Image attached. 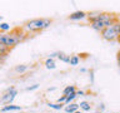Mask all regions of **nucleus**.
Instances as JSON below:
<instances>
[{"mask_svg": "<svg viewBox=\"0 0 120 113\" xmlns=\"http://www.w3.org/2000/svg\"><path fill=\"white\" fill-rule=\"evenodd\" d=\"M78 98V96H76V92H74V93H70L69 96H66V99H65V102H64V104L65 105H68V104H70V103H73V102L75 101Z\"/></svg>", "mask_w": 120, "mask_h": 113, "instance_id": "13", "label": "nucleus"}, {"mask_svg": "<svg viewBox=\"0 0 120 113\" xmlns=\"http://www.w3.org/2000/svg\"><path fill=\"white\" fill-rule=\"evenodd\" d=\"M65 99H66V97H65V96H61V97H60V98H58V102H56V103L64 104V102H65Z\"/></svg>", "mask_w": 120, "mask_h": 113, "instance_id": "19", "label": "nucleus"}, {"mask_svg": "<svg viewBox=\"0 0 120 113\" xmlns=\"http://www.w3.org/2000/svg\"><path fill=\"white\" fill-rule=\"evenodd\" d=\"M64 111H65L66 113H74V112H76L79 111V104L78 103H70V104H68L64 107Z\"/></svg>", "mask_w": 120, "mask_h": 113, "instance_id": "8", "label": "nucleus"}, {"mask_svg": "<svg viewBox=\"0 0 120 113\" xmlns=\"http://www.w3.org/2000/svg\"><path fill=\"white\" fill-rule=\"evenodd\" d=\"M100 105H101V107H100V112H103L104 109H105V105L104 104H100Z\"/></svg>", "mask_w": 120, "mask_h": 113, "instance_id": "23", "label": "nucleus"}, {"mask_svg": "<svg viewBox=\"0 0 120 113\" xmlns=\"http://www.w3.org/2000/svg\"><path fill=\"white\" fill-rule=\"evenodd\" d=\"M51 25V19H33L30 21H26L24 26H22V30H25L26 34L29 33H36V32H41V30L49 28Z\"/></svg>", "mask_w": 120, "mask_h": 113, "instance_id": "2", "label": "nucleus"}, {"mask_svg": "<svg viewBox=\"0 0 120 113\" xmlns=\"http://www.w3.org/2000/svg\"><path fill=\"white\" fill-rule=\"evenodd\" d=\"M74 113H82V112L80 111V109H79V111H76V112H74Z\"/></svg>", "mask_w": 120, "mask_h": 113, "instance_id": "27", "label": "nucleus"}, {"mask_svg": "<svg viewBox=\"0 0 120 113\" xmlns=\"http://www.w3.org/2000/svg\"><path fill=\"white\" fill-rule=\"evenodd\" d=\"M79 63H80V56L79 55H70L69 64L71 67H76V65H79Z\"/></svg>", "mask_w": 120, "mask_h": 113, "instance_id": "12", "label": "nucleus"}, {"mask_svg": "<svg viewBox=\"0 0 120 113\" xmlns=\"http://www.w3.org/2000/svg\"><path fill=\"white\" fill-rule=\"evenodd\" d=\"M16 96H18V89L15 88V87H9V88L5 90V93L0 97V102L5 105L13 104V102H14L15 98H16Z\"/></svg>", "mask_w": 120, "mask_h": 113, "instance_id": "5", "label": "nucleus"}, {"mask_svg": "<svg viewBox=\"0 0 120 113\" xmlns=\"http://www.w3.org/2000/svg\"><path fill=\"white\" fill-rule=\"evenodd\" d=\"M11 28H10V25L8 24V23H0V32H4V33H6V32H9Z\"/></svg>", "mask_w": 120, "mask_h": 113, "instance_id": "17", "label": "nucleus"}, {"mask_svg": "<svg viewBox=\"0 0 120 113\" xmlns=\"http://www.w3.org/2000/svg\"><path fill=\"white\" fill-rule=\"evenodd\" d=\"M26 35L28 34L24 33V34H16V33H0V44L4 45V47L9 48L11 49L13 47H15V45H18L20 41H22L26 38Z\"/></svg>", "mask_w": 120, "mask_h": 113, "instance_id": "3", "label": "nucleus"}, {"mask_svg": "<svg viewBox=\"0 0 120 113\" xmlns=\"http://www.w3.org/2000/svg\"><path fill=\"white\" fill-rule=\"evenodd\" d=\"M58 59H59V60H61V62H64V63H69V60H70V55L65 54V53H60V52H59V54H58Z\"/></svg>", "mask_w": 120, "mask_h": 113, "instance_id": "16", "label": "nucleus"}, {"mask_svg": "<svg viewBox=\"0 0 120 113\" xmlns=\"http://www.w3.org/2000/svg\"><path fill=\"white\" fill-rule=\"evenodd\" d=\"M79 109H80L81 112H89L90 109H91V104H90V102H88V101H82L79 103Z\"/></svg>", "mask_w": 120, "mask_h": 113, "instance_id": "9", "label": "nucleus"}, {"mask_svg": "<svg viewBox=\"0 0 120 113\" xmlns=\"http://www.w3.org/2000/svg\"><path fill=\"white\" fill-rule=\"evenodd\" d=\"M76 96L78 97H82V96H85V92L84 90H76Z\"/></svg>", "mask_w": 120, "mask_h": 113, "instance_id": "20", "label": "nucleus"}, {"mask_svg": "<svg viewBox=\"0 0 120 113\" xmlns=\"http://www.w3.org/2000/svg\"><path fill=\"white\" fill-rule=\"evenodd\" d=\"M74 92H76V87L75 85H66L65 88L63 89V96H69L70 93H74Z\"/></svg>", "mask_w": 120, "mask_h": 113, "instance_id": "11", "label": "nucleus"}, {"mask_svg": "<svg viewBox=\"0 0 120 113\" xmlns=\"http://www.w3.org/2000/svg\"><path fill=\"white\" fill-rule=\"evenodd\" d=\"M38 88H39V84H33L30 87H26L25 90H26V92H31V90H36Z\"/></svg>", "mask_w": 120, "mask_h": 113, "instance_id": "18", "label": "nucleus"}, {"mask_svg": "<svg viewBox=\"0 0 120 113\" xmlns=\"http://www.w3.org/2000/svg\"><path fill=\"white\" fill-rule=\"evenodd\" d=\"M90 21V26L95 30V32H103L105 28L110 26L112 23L116 21V18L112 14H109V13H100L95 19L93 20H89Z\"/></svg>", "mask_w": 120, "mask_h": 113, "instance_id": "1", "label": "nucleus"}, {"mask_svg": "<svg viewBox=\"0 0 120 113\" xmlns=\"http://www.w3.org/2000/svg\"><path fill=\"white\" fill-rule=\"evenodd\" d=\"M48 107L54 109V111H61L64 108V104H60V103H51V102H49L48 103Z\"/></svg>", "mask_w": 120, "mask_h": 113, "instance_id": "15", "label": "nucleus"}, {"mask_svg": "<svg viewBox=\"0 0 120 113\" xmlns=\"http://www.w3.org/2000/svg\"><path fill=\"white\" fill-rule=\"evenodd\" d=\"M58 54H59V52H55V53H51V54H50V56H49V58H51V59H54V58H56V56H58Z\"/></svg>", "mask_w": 120, "mask_h": 113, "instance_id": "22", "label": "nucleus"}, {"mask_svg": "<svg viewBox=\"0 0 120 113\" xmlns=\"http://www.w3.org/2000/svg\"><path fill=\"white\" fill-rule=\"evenodd\" d=\"M52 90H55L54 87H52V88H48V92H52Z\"/></svg>", "mask_w": 120, "mask_h": 113, "instance_id": "24", "label": "nucleus"}, {"mask_svg": "<svg viewBox=\"0 0 120 113\" xmlns=\"http://www.w3.org/2000/svg\"><path fill=\"white\" fill-rule=\"evenodd\" d=\"M14 70L16 72V73H19V74H24L25 72L29 70V67L25 65V64H19V65H16L14 68Z\"/></svg>", "mask_w": 120, "mask_h": 113, "instance_id": "10", "label": "nucleus"}, {"mask_svg": "<svg viewBox=\"0 0 120 113\" xmlns=\"http://www.w3.org/2000/svg\"><path fill=\"white\" fill-rule=\"evenodd\" d=\"M116 41H118V43H119V44H120V35H119V36H118V39H116Z\"/></svg>", "mask_w": 120, "mask_h": 113, "instance_id": "26", "label": "nucleus"}, {"mask_svg": "<svg viewBox=\"0 0 120 113\" xmlns=\"http://www.w3.org/2000/svg\"><path fill=\"white\" fill-rule=\"evenodd\" d=\"M45 68L46 69H55L56 65H55V60L54 59H51V58H48L46 60H45Z\"/></svg>", "mask_w": 120, "mask_h": 113, "instance_id": "14", "label": "nucleus"}, {"mask_svg": "<svg viewBox=\"0 0 120 113\" xmlns=\"http://www.w3.org/2000/svg\"><path fill=\"white\" fill-rule=\"evenodd\" d=\"M100 35L106 41H115L118 39V36L120 35V21L116 20L110 26L105 28L103 32H100Z\"/></svg>", "mask_w": 120, "mask_h": 113, "instance_id": "4", "label": "nucleus"}, {"mask_svg": "<svg viewBox=\"0 0 120 113\" xmlns=\"http://www.w3.org/2000/svg\"><path fill=\"white\" fill-rule=\"evenodd\" d=\"M116 60H118V65L120 67V49L118 50V54H116Z\"/></svg>", "mask_w": 120, "mask_h": 113, "instance_id": "21", "label": "nucleus"}, {"mask_svg": "<svg viewBox=\"0 0 120 113\" xmlns=\"http://www.w3.org/2000/svg\"><path fill=\"white\" fill-rule=\"evenodd\" d=\"M80 72H81V73H85V72H86V69H85V68H81V69H80Z\"/></svg>", "mask_w": 120, "mask_h": 113, "instance_id": "25", "label": "nucleus"}, {"mask_svg": "<svg viewBox=\"0 0 120 113\" xmlns=\"http://www.w3.org/2000/svg\"><path fill=\"white\" fill-rule=\"evenodd\" d=\"M21 105H15V104H8L0 108V112L5 113V112H11V111H21Z\"/></svg>", "mask_w": 120, "mask_h": 113, "instance_id": "7", "label": "nucleus"}, {"mask_svg": "<svg viewBox=\"0 0 120 113\" xmlns=\"http://www.w3.org/2000/svg\"><path fill=\"white\" fill-rule=\"evenodd\" d=\"M95 113H103V112H100V111H96Z\"/></svg>", "mask_w": 120, "mask_h": 113, "instance_id": "28", "label": "nucleus"}, {"mask_svg": "<svg viewBox=\"0 0 120 113\" xmlns=\"http://www.w3.org/2000/svg\"><path fill=\"white\" fill-rule=\"evenodd\" d=\"M88 18V13L82 10H78V11H74L69 15V19L70 20H82V19Z\"/></svg>", "mask_w": 120, "mask_h": 113, "instance_id": "6", "label": "nucleus"}]
</instances>
